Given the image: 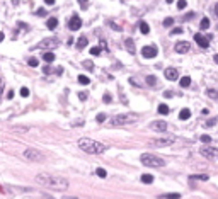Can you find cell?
Returning <instances> with one entry per match:
<instances>
[{"label": "cell", "instance_id": "6da1fadb", "mask_svg": "<svg viewBox=\"0 0 218 199\" xmlns=\"http://www.w3.org/2000/svg\"><path fill=\"white\" fill-rule=\"evenodd\" d=\"M36 182H39L41 185H45L48 189H53V191H67L70 182L68 179L61 175H55V174H46V172H41L36 175Z\"/></svg>", "mask_w": 218, "mask_h": 199}, {"label": "cell", "instance_id": "7a4b0ae2", "mask_svg": "<svg viewBox=\"0 0 218 199\" xmlns=\"http://www.w3.org/2000/svg\"><path fill=\"white\" fill-rule=\"evenodd\" d=\"M78 146L85 151V153H92V155H99L104 153L107 150V145L101 143V141L90 140V138H80L78 140Z\"/></svg>", "mask_w": 218, "mask_h": 199}, {"label": "cell", "instance_id": "3957f363", "mask_svg": "<svg viewBox=\"0 0 218 199\" xmlns=\"http://www.w3.org/2000/svg\"><path fill=\"white\" fill-rule=\"evenodd\" d=\"M138 121V116L137 114H116L109 119V126L113 128H118V126L123 124H131V123H137Z\"/></svg>", "mask_w": 218, "mask_h": 199}, {"label": "cell", "instance_id": "277c9868", "mask_svg": "<svg viewBox=\"0 0 218 199\" xmlns=\"http://www.w3.org/2000/svg\"><path fill=\"white\" fill-rule=\"evenodd\" d=\"M140 160H141V163H143L145 167H153V169L165 165V160L160 158V157H157V155H152V153H143L140 157Z\"/></svg>", "mask_w": 218, "mask_h": 199}, {"label": "cell", "instance_id": "5b68a950", "mask_svg": "<svg viewBox=\"0 0 218 199\" xmlns=\"http://www.w3.org/2000/svg\"><path fill=\"white\" fill-rule=\"evenodd\" d=\"M176 141V136H164V138H157V140H150L148 145L152 148H164V146H170Z\"/></svg>", "mask_w": 218, "mask_h": 199}, {"label": "cell", "instance_id": "8992f818", "mask_svg": "<svg viewBox=\"0 0 218 199\" xmlns=\"http://www.w3.org/2000/svg\"><path fill=\"white\" fill-rule=\"evenodd\" d=\"M22 155H24V158L31 160V162H43L45 160L43 153L39 150H36V148H27V150H24Z\"/></svg>", "mask_w": 218, "mask_h": 199}, {"label": "cell", "instance_id": "52a82bcc", "mask_svg": "<svg viewBox=\"0 0 218 199\" xmlns=\"http://www.w3.org/2000/svg\"><path fill=\"white\" fill-rule=\"evenodd\" d=\"M200 153L203 155L204 158L218 160V148H215V146H208V145H204V146L200 148Z\"/></svg>", "mask_w": 218, "mask_h": 199}, {"label": "cell", "instance_id": "ba28073f", "mask_svg": "<svg viewBox=\"0 0 218 199\" xmlns=\"http://www.w3.org/2000/svg\"><path fill=\"white\" fill-rule=\"evenodd\" d=\"M60 44V39L58 37H46V39H43L38 46H34V48H41V49H51V48H56Z\"/></svg>", "mask_w": 218, "mask_h": 199}, {"label": "cell", "instance_id": "9c48e42d", "mask_svg": "<svg viewBox=\"0 0 218 199\" xmlns=\"http://www.w3.org/2000/svg\"><path fill=\"white\" fill-rule=\"evenodd\" d=\"M157 46H153V44H148V46H143L141 48V56L143 58H155L157 56Z\"/></svg>", "mask_w": 218, "mask_h": 199}, {"label": "cell", "instance_id": "30bf717a", "mask_svg": "<svg viewBox=\"0 0 218 199\" xmlns=\"http://www.w3.org/2000/svg\"><path fill=\"white\" fill-rule=\"evenodd\" d=\"M167 128H169V124L165 121H152L150 123V129H153V131L164 133V131H167Z\"/></svg>", "mask_w": 218, "mask_h": 199}, {"label": "cell", "instance_id": "8fae6325", "mask_svg": "<svg viewBox=\"0 0 218 199\" xmlns=\"http://www.w3.org/2000/svg\"><path fill=\"white\" fill-rule=\"evenodd\" d=\"M68 27L72 31H78L82 27V19L78 15H72V19H68Z\"/></svg>", "mask_w": 218, "mask_h": 199}, {"label": "cell", "instance_id": "7c38bea8", "mask_svg": "<svg viewBox=\"0 0 218 199\" xmlns=\"http://www.w3.org/2000/svg\"><path fill=\"white\" fill-rule=\"evenodd\" d=\"M194 41L198 43V46H201V48H208V46H210V37H204L203 34H200V33L194 36Z\"/></svg>", "mask_w": 218, "mask_h": 199}, {"label": "cell", "instance_id": "4fadbf2b", "mask_svg": "<svg viewBox=\"0 0 218 199\" xmlns=\"http://www.w3.org/2000/svg\"><path fill=\"white\" fill-rule=\"evenodd\" d=\"M164 73H165V78H167V80H170V82H174V80H177V78H179V73H177L176 68H167Z\"/></svg>", "mask_w": 218, "mask_h": 199}, {"label": "cell", "instance_id": "5bb4252c", "mask_svg": "<svg viewBox=\"0 0 218 199\" xmlns=\"http://www.w3.org/2000/svg\"><path fill=\"white\" fill-rule=\"evenodd\" d=\"M174 49L177 53H188L189 51V43H186V41H179L176 46H174Z\"/></svg>", "mask_w": 218, "mask_h": 199}, {"label": "cell", "instance_id": "9a60e30c", "mask_svg": "<svg viewBox=\"0 0 218 199\" xmlns=\"http://www.w3.org/2000/svg\"><path fill=\"white\" fill-rule=\"evenodd\" d=\"M87 43H89V41H87V37H85V36L78 37V39H77V48L78 49H84L85 46H87Z\"/></svg>", "mask_w": 218, "mask_h": 199}, {"label": "cell", "instance_id": "2e32d148", "mask_svg": "<svg viewBox=\"0 0 218 199\" xmlns=\"http://www.w3.org/2000/svg\"><path fill=\"white\" fill-rule=\"evenodd\" d=\"M46 26H48V29H55V27L58 26V19H55V17H50L48 21H46Z\"/></svg>", "mask_w": 218, "mask_h": 199}, {"label": "cell", "instance_id": "e0dca14e", "mask_svg": "<svg viewBox=\"0 0 218 199\" xmlns=\"http://www.w3.org/2000/svg\"><path fill=\"white\" fill-rule=\"evenodd\" d=\"M141 182H143V184H152V182H153V175L143 174V175H141Z\"/></svg>", "mask_w": 218, "mask_h": 199}, {"label": "cell", "instance_id": "ac0fdd59", "mask_svg": "<svg viewBox=\"0 0 218 199\" xmlns=\"http://www.w3.org/2000/svg\"><path fill=\"white\" fill-rule=\"evenodd\" d=\"M206 96L211 97V99H218V88H208Z\"/></svg>", "mask_w": 218, "mask_h": 199}, {"label": "cell", "instance_id": "d6986e66", "mask_svg": "<svg viewBox=\"0 0 218 199\" xmlns=\"http://www.w3.org/2000/svg\"><path fill=\"white\" fill-rule=\"evenodd\" d=\"M179 118H181L182 121L189 119V118H191V111H189V109H182V111H181V114H179Z\"/></svg>", "mask_w": 218, "mask_h": 199}, {"label": "cell", "instance_id": "ffe728a7", "mask_svg": "<svg viewBox=\"0 0 218 199\" xmlns=\"http://www.w3.org/2000/svg\"><path fill=\"white\" fill-rule=\"evenodd\" d=\"M140 31H141V34H148V33H150V27H148V24L145 21L140 22Z\"/></svg>", "mask_w": 218, "mask_h": 199}, {"label": "cell", "instance_id": "44dd1931", "mask_svg": "<svg viewBox=\"0 0 218 199\" xmlns=\"http://www.w3.org/2000/svg\"><path fill=\"white\" fill-rule=\"evenodd\" d=\"M126 44V49H128L129 53H135V44H133V39H126L125 41Z\"/></svg>", "mask_w": 218, "mask_h": 199}, {"label": "cell", "instance_id": "7402d4cb", "mask_svg": "<svg viewBox=\"0 0 218 199\" xmlns=\"http://www.w3.org/2000/svg\"><path fill=\"white\" fill-rule=\"evenodd\" d=\"M189 181H208V175L206 174H201V175H191Z\"/></svg>", "mask_w": 218, "mask_h": 199}, {"label": "cell", "instance_id": "603a6c76", "mask_svg": "<svg viewBox=\"0 0 218 199\" xmlns=\"http://www.w3.org/2000/svg\"><path fill=\"white\" fill-rule=\"evenodd\" d=\"M162 197H165V199H181V194H179V192H169V194H164Z\"/></svg>", "mask_w": 218, "mask_h": 199}, {"label": "cell", "instance_id": "cb8c5ba5", "mask_svg": "<svg viewBox=\"0 0 218 199\" xmlns=\"http://www.w3.org/2000/svg\"><path fill=\"white\" fill-rule=\"evenodd\" d=\"M43 60H45L46 63H51L53 60H55V55H53L51 51H48V53H45V55H43Z\"/></svg>", "mask_w": 218, "mask_h": 199}, {"label": "cell", "instance_id": "d4e9b609", "mask_svg": "<svg viewBox=\"0 0 218 199\" xmlns=\"http://www.w3.org/2000/svg\"><path fill=\"white\" fill-rule=\"evenodd\" d=\"M179 84H181V87L186 88V87H189V85H191V78H189V77H182Z\"/></svg>", "mask_w": 218, "mask_h": 199}, {"label": "cell", "instance_id": "484cf974", "mask_svg": "<svg viewBox=\"0 0 218 199\" xmlns=\"http://www.w3.org/2000/svg\"><path fill=\"white\" fill-rule=\"evenodd\" d=\"M159 114H169V106L167 104H160L159 106Z\"/></svg>", "mask_w": 218, "mask_h": 199}, {"label": "cell", "instance_id": "4316f807", "mask_svg": "<svg viewBox=\"0 0 218 199\" xmlns=\"http://www.w3.org/2000/svg\"><path fill=\"white\" fill-rule=\"evenodd\" d=\"M78 82H80L82 85H89L90 84V78L85 77V75H78Z\"/></svg>", "mask_w": 218, "mask_h": 199}, {"label": "cell", "instance_id": "83f0119b", "mask_svg": "<svg viewBox=\"0 0 218 199\" xmlns=\"http://www.w3.org/2000/svg\"><path fill=\"white\" fill-rule=\"evenodd\" d=\"M200 27H201V29H208V27H210V19H206V17H204L203 19V21H201V24H200Z\"/></svg>", "mask_w": 218, "mask_h": 199}, {"label": "cell", "instance_id": "f1b7e54d", "mask_svg": "<svg viewBox=\"0 0 218 199\" xmlns=\"http://www.w3.org/2000/svg\"><path fill=\"white\" fill-rule=\"evenodd\" d=\"M147 84L153 87V85H157V78L153 77V75H148V77H147Z\"/></svg>", "mask_w": 218, "mask_h": 199}, {"label": "cell", "instance_id": "f546056e", "mask_svg": "<svg viewBox=\"0 0 218 199\" xmlns=\"http://www.w3.org/2000/svg\"><path fill=\"white\" fill-rule=\"evenodd\" d=\"M82 65H84V68H87V70H92V68H94V63L90 61V60H85Z\"/></svg>", "mask_w": 218, "mask_h": 199}, {"label": "cell", "instance_id": "4dcf8cb0", "mask_svg": "<svg viewBox=\"0 0 218 199\" xmlns=\"http://www.w3.org/2000/svg\"><path fill=\"white\" fill-rule=\"evenodd\" d=\"M27 63H29V66H33V68H34V66H38V65H39L38 58H29V60H27Z\"/></svg>", "mask_w": 218, "mask_h": 199}, {"label": "cell", "instance_id": "1f68e13d", "mask_svg": "<svg viewBox=\"0 0 218 199\" xmlns=\"http://www.w3.org/2000/svg\"><path fill=\"white\" fill-rule=\"evenodd\" d=\"M96 174H97V175L101 177V179H104V177L107 175V172H106V170H104V169H97V170H96Z\"/></svg>", "mask_w": 218, "mask_h": 199}, {"label": "cell", "instance_id": "d6a6232c", "mask_svg": "<svg viewBox=\"0 0 218 199\" xmlns=\"http://www.w3.org/2000/svg\"><path fill=\"white\" fill-rule=\"evenodd\" d=\"M201 141H203L204 145H208V143H211V136H208V135H203V136L200 138Z\"/></svg>", "mask_w": 218, "mask_h": 199}, {"label": "cell", "instance_id": "836d02e7", "mask_svg": "<svg viewBox=\"0 0 218 199\" xmlns=\"http://www.w3.org/2000/svg\"><path fill=\"white\" fill-rule=\"evenodd\" d=\"M172 24H174V19L172 17H167L165 21H164V26H165V27H170Z\"/></svg>", "mask_w": 218, "mask_h": 199}, {"label": "cell", "instance_id": "e575fe53", "mask_svg": "<svg viewBox=\"0 0 218 199\" xmlns=\"http://www.w3.org/2000/svg\"><path fill=\"white\" fill-rule=\"evenodd\" d=\"M21 96H22V97H29V88L22 87V88H21Z\"/></svg>", "mask_w": 218, "mask_h": 199}, {"label": "cell", "instance_id": "d590c367", "mask_svg": "<svg viewBox=\"0 0 218 199\" xmlns=\"http://www.w3.org/2000/svg\"><path fill=\"white\" fill-rule=\"evenodd\" d=\"M102 99H104V102H106V104H109V102L113 100V96H111V94H104Z\"/></svg>", "mask_w": 218, "mask_h": 199}, {"label": "cell", "instance_id": "8d00e7d4", "mask_svg": "<svg viewBox=\"0 0 218 199\" xmlns=\"http://www.w3.org/2000/svg\"><path fill=\"white\" fill-rule=\"evenodd\" d=\"M186 5H188V4H186V0H179V2H177V9H179V10H182Z\"/></svg>", "mask_w": 218, "mask_h": 199}, {"label": "cell", "instance_id": "74e56055", "mask_svg": "<svg viewBox=\"0 0 218 199\" xmlns=\"http://www.w3.org/2000/svg\"><path fill=\"white\" fill-rule=\"evenodd\" d=\"M99 53H101V48H97V46H96V48H90V55L97 56V55H99Z\"/></svg>", "mask_w": 218, "mask_h": 199}, {"label": "cell", "instance_id": "f35d334b", "mask_svg": "<svg viewBox=\"0 0 218 199\" xmlns=\"http://www.w3.org/2000/svg\"><path fill=\"white\" fill-rule=\"evenodd\" d=\"M87 97H89V94H87V92H78V99H80V100H85Z\"/></svg>", "mask_w": 218, "mask_h": 199}, {"label": "cell", "instance_id": "ab89813d", "mask_svg": "<svg viewBox=\"0 0 218 199\" xmlns=\"http://www.w3.org/2000/svg\"><path fill=\"white\" fill-rule=\"evenodd\" d=\"M97 121H99V123H104V121H106V114H104V112L97 114Z\"/></svg>", "mask_w": 218, "mask_h": 199}, {"label": "cell", "instance_id": "60d3db41", "mask_svg": "<svg viewBox=\"0 0 218 199\" xmlns=\"http://www.w3.org/2000/svg\"><path fill=\"white\" fill-rule=\"evenodd\" d=\"M109 26H111L113 29H116V31H121V27H119L118 24H116V22H113V21H109Z\"/></svg>", "mask_w": 218, "mask_h": 199}, {"label": "cell", "instance_id": "b9f144b4", "mask_svg": "<svg viewBox=\"0 0 218 199\" xmlns=\"http://www.w3.org/2000/svg\"><path fill=\"white\" fill-rule=\"evenodd\" d=\"M192 17H194V14H192V12H189V14L184 15V19H182V21H191Z\"/></svg>", "mask_w": 218, "mask_h": 199}, {"label": "cell", "instance_id": "7bdbcfd3", "mask_svg": "<svg viewBox=\"0 0 218 199\" xmlns=\"http://www.w3.org/2000/svg\"><path fill=\"white\" fill-rule=\"evenodd\" d=\"M181 33H182V29H181V27H174V29L170 31V34H181Z\"/></svg>", "mask_w": 218, "mask_h": 199}, {"label": "cell", "instance_id": "ee69618b", "mask_svg": "<svg viewBox=\"0 0 218 199\" xmlns=\"http://www.w3.org/2000/svg\"><path fill=\"white\" fill-rule=\"evenodd\" d=\"M216 124V119H210V121L206 123V128H211V126H215Z\"/></svg>", "mask_w": 218, "mask_h": 199}, {"label": "cell", "instance_id": "f6af8a7d", "mask_svg": "<svg viewBox=\"0 0 218 199\" xmlns=\"http://www.w3.org/2000/svg\"><path fill=\"white\" fill-rule=\"evenodd\" d=\"M36 14H38V15H45L46 10H45V9H39V10H36Z\"/></svg>", "mask_w": 218, "mask_h": 199}, {"label": "cell", "instance_id": "bcb514c9", "mask_svg": "<svg viewBox=\"0 0 218 199\" xmlns=\"http://www.w3.org/2000/svg\"><path fill=\"white\" fill-rule=\"evenodd\" d=\"M172 96H174V94L170 92V90H165V92H164V97H172Z\"/></svg>", "mask_w": 218, "mask_h": 199}, {"label": "cell", "instance_id": "7dc6e473", "mask_svg": "<svg viewBox=\"0 0 218 199\" xmlns=\"http://www.w3.org/2000/svg\"><path fill=\"white\" fill-rule=\"evenodd\" d=\"M12 97H14V90H9V92H7V99H12Z\"/></svg>", "mask_w": 218, "mask_h": 199}, {"label": "cell", "instance_id": "c3c4849f", "mask_svg": "<svg viewBox=\"0 0 218 199\" xmlns=\"http://www.w3.org/2000/svg\"><path fill=\"white\" fill-rule=\"evenodd\" d=\"M45 4L46 5H51V4H55V0H45Z\"/></svg>", "mask_w": 218, "mask_h": 199}, {"label": "cell", "instance_id": "681fc988", "mask_svg": "<svg viewBox=\"0 0 218 199\" xmlns=\"http://www.w3.org/2000/svg\"><path fill=\"white\" fill-rule=\"evenodd\" d=\"M213 60H215V63H216V65H218V53H216V55L213 56Z\"/></svg>", "mask_w": 218, "mask_h": 199}, {"label": "cell", "instance_id": "f907efd6", "mask_svg": "<svg viewBox=\"0 0 218 199\" xmlns=\"http://www.w3.org/2000/svg\"><path fill=\"white\" fill-rule=\"evenodd\" d=\"M215 14L218 15V4H215Z\"/></svg>", "mask_w": 218, "mask_h": 199}, {"label": "cell", "instance_id": "816d5d0a", "mask_svg": "<svg viewBox=\"0 0 218 199\" xmlns=\"http://www.w3.org/2000/svg\"><path fill=\"white\" fill-rule=\"evenodd\" d=\"M4 41V33H0V43Z\"/></svg>", "mask_w": 218, "mask_h": 199}, {"label": "cell", "instance_id": "f5cc1de1", "mask_svg": "<svg viewBox=\"0 0 218 199\" xmlns=\"http://www.w3.org/2000/svg\"><path fill=\"white\" fill-rule=\"evenodd\" d=\"M12 4H14V5H19V0H12Z\"/></svg>", "mask_w": 218, "mask_h": 199}, {"label": "cell", "instance_id": "db71d44e", "mask_svg": "<svg viewBox=\"0 0 218 199\" xmlns=\"http://www.w3.org/2000/svg\"><path fill=\"white\" fill-rule=\"evenodd\" d=\"M43 199H55V197H51V196H45Z\"/></svg>", "mask_w": 218, "mask_h": 199}, {"label": "cell", "instance_id": "11a10c76", "mask_svg": "<svg viewBox=\"0 0 218 199\" xmlns=\"http://www.w3.org/2000/svg\"><path fill=\"white\" fill-rule=\"evenodd\" d=\"M165 2H167V4H172V2H174V0H165Z\"/></svg>", "mask_w": 218, "mask_h": 199}, {"label": "cell", "instance_id": "9f6ffc18", "mask_svg": "<svg viewBox=\"0 0 218 199\" xmlns=\"http://www.w3.org/2000/svg\"><path fill=\"white\" fill-rule=\"evenodd\" d=\"M78 2H85V0H78Z\"/></svg>", "mask_w": 218, "mask_h": 199}]
</instances>
